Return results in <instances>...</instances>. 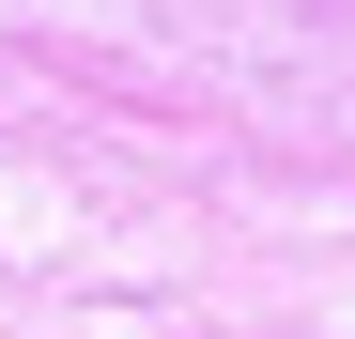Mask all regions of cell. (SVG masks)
<instances>
[]
</instances>
